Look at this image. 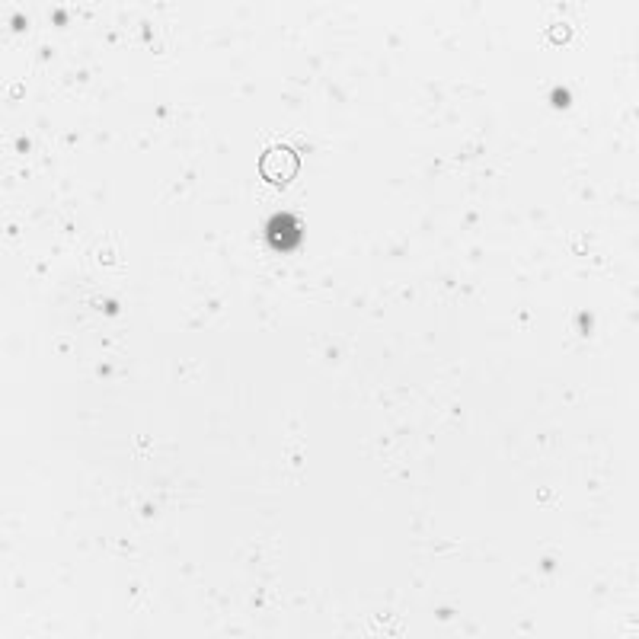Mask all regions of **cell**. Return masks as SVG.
Here are the masks:
<instances>
[{
  "label": "cell",
  "instance_id": "6da1fadb",
  "mask_svg": "<svg viewBox=\"0 0 639 639\" xmlns=\"http://www.w3.org/2000/svg\"><path fill=\"white\" fill-rule=\"evenodd\" d=\"M298 167H301L298 154H294L291 147H285V144L269 147V151L262 154V160H259V173L272 186H288L294 179V173H298Z\"/></svg>",
  "mask_w": 639,
  "mask_h": 639
}]
</instances>
